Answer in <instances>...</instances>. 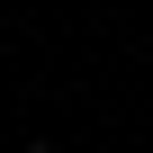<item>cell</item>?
Instances as JSON below:
<instances>
[{
	"instance_id": "6da1fadb",
	"label": "cell",
	"mask_w": 153,
	"mask_h": 153,
	"mask_svg": "<svg viewBox=\"0 0 153 153\" xmlns=\"http://www.w3.org/2000/svg\"><path fill=\"white\" fill-rule=\"evenodd\" d=\"M27 153H54V144H27Z\"/></svg>"
}]
</instances>
